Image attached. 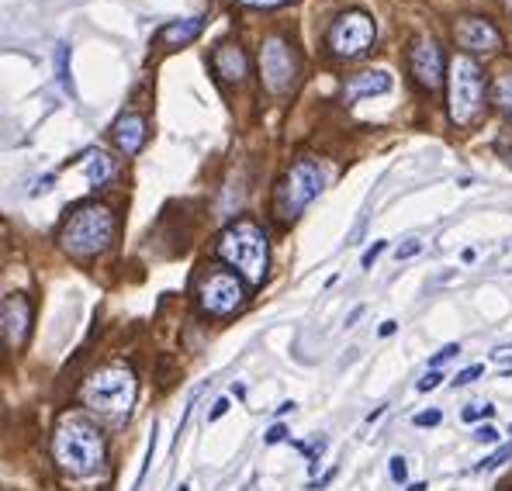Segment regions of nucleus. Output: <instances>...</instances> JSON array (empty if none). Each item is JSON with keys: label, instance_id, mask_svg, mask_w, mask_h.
<instances>
[{"label": "nucleus", "instance_id": "423d86ee", "mask_svg": "<svg viewBox=\"0 0 512 491\" xmlns=\"http://www.w3.org/2000/svg\"><path fill=\"white\" fill-rule=\"evenodd\" d=\"M447 104L457 125H474L485 108V73L468 52L454 56L447 66Z\"/></svg>", "mask_w": 512, "mask_h": 491}, {"label": "nucleus", "instance_id": "58836bf2", "mask_svg": "<svg viewBox=\"0 0 512 491\" xmlns=\"http://www.w3.org/2000/svg\"><path fill=\"white\" fill-rule=\"evenodd\" d=\"M177 491H187V485H180V488H177Z\"/></svg>", "mask_w": 512, "mask_h": 491}, {"label": "nucleus", "instance_id": "cd10ccee", "mask_svg": "<svg viewBox=\"0 0 512 491\" xmlns=\"http://www.w3.org/2000/svg\"><path fill=\"white\" fill-rule=\"evenodd\" d=\"M440 419H443V415L433 409V412H419L412 422H416V426H440Z\"/></svg>", "mask_w": 512, "mask_h": 491}, {"label": "nucleus", "instance_id": "c9c22d12", "mask_svg": "<svg viewBox=\"0 0 512 491\" xmlns=\"http://www.w3.org/2000/svg\"><path fill=\"white\" fill-rule=\"evenodd\" d=\"M360 315H364V308H353V312H350V315H346V326H353V322H357V319H360Z\"/></svg>", "mask_w": 512, "mask_h": 491}, {"label": "nucleus", "instance_id": "f3484780", "mask_svg": "<svg viewBox=\"0 0 512 491\" xmlns=\"http://www.w3.org/2000/svg\"><path fill=\"white\" fill-rule=\"evenodd\" d=\"M80 166L87 170V180H90L94 187L108 184L111 173H115V163H111L104 153H94V149H90V153H84V160H80Z\"/></svg>", "mask_w": 512, "mask_h": 491}, {"label": "nucleus", "instance_id": "2eb2a0df", "mask_svg": "<svg viewBox=\"0 0 512 491\" xmlns=\"http://www.w3.org/2000/svg\"><path fill=\"white\" fill-rule=\"evenodd\" d=\"M212 66H215V73L225 83H239L246 77V70H250V63H246V52L239 49V45H232V42L218 45L215 56H212Z\"/></svg>", "mask_w": 512, "mask_h": 491}, {"label": "nucleus", "instance_id": "aec40b11", "mask_svg": "<svg viewBox=\"0 0 512 491\" xmlns=\"http://www.w3.org/2000/svg\"><path fill=\"white\" fill-rule=\"evenodd\" d=\"M495 156H499L506 166H512V128L499 132V139H495Z\"/></svg>", "mask_w": 512, "mask_h": 491}, {"label": "nucleus", "instance_id": "4468645a", "mask_svg": "<svg viewBox=\"0 0 512 491\" xmlns=\"http://www.w3.org/2000/svg\"><path fill=\"white\" fill-rule=\"evenodd\" d=\"M111 135H115V146L122 149L125 156H135L142 146H146L149 139V125L142 115H122L115 122V128H111Z\"/></svg>", "mask_w": 512, "mask_h": 491}, {"label": "nucleus", "instance_id": "ddd939ff", "mask_svg": "<svg viewBox=\"0 0 512 491\" xmlns=\"http://www.w3.org/2000/svg\"><path fill=\"white\" fill-rule=\"evenodd\" d=\"M388 90H391L388 70H364V73H353V77H346L343 101H364V97L388 94Z\"/></svg>", "mask_w": 512, "mask_h": 491}, {"label": "nucleus", "instance_id": "72a5a7b5", "mask_svg": "<svg viewBox=\"0 0 512 491\" xmlns=\"http://www.w3.org/2000/svg\"><path fill=\"white\" fill-rule=\"evenodd\" d=\"M492 357L499 360V364H509V360H512V346H499V350H495Z\"/></svg>", "mask_w": 512, "mask_h": 491}, {"label": "nucleus", "instance_id": "0eeeda50", "mask_svg": "<svg viewBox=\"0 0 512 491\" xmlns=\"http://www.w3.org/2000/svg\"><path fill=\"white\" fill-rule=\"evenodd\" d=\"M374 35H378V28H374L371 14L346 11V14H340V18L333 21L326 42H329V49H333V56L357 59V56H364V52L374 45Z\"/></svg>", "mask_w": 512, "mask_h": 491}, {"label": "nucleus", "instance_id": "473e14b6", "mask_svg": "<svg viewBox=\"0 0 512 491\" xmlns=\"http://www.w3.org/2000/svg\"><path fill=\"white\" fill-rule=\"evenodd\" d=\"M239 4H246V7H281V4H288V0H239Z\"/></svg>", "mask_w": 512, "mask_h": 491}, {"label": "nucleus", "instance_id": "dca6fc26", "mask_svg": "<svg viewBox=\"0 0 512 491\" xmlns=\"http://www.w3.org/2000/svg\"><path fill=\"white\" fill-rule=\"evenodd\" d=\"M205 28V18H184V21H170V25L160 28L156 42L160 45H191Z\"/></svg>", "mask_w": 512, "mask_h": 491}, {"label": "nucleus", "instance_id": "412c9836", "mask_svg": "<svg viewBox=\"0 0 512 491\" xmlns=\"http://www.w3.org/2000/svg\"><path fill=\"white\" fill-rule=\"evenodd\" d=\"M509 457H512V443H509V447H502V450H495L492 457H485L478 467H474V471H495V467H502Z\"/></svg>", "mask_w": 512, "mask_h": 491}, {"label": "nucleus", "instance_id": "7c9ffc66", "mask_svg": "<svg viewBox=\"0 0 512 491\" xmlns=\"http://www.w3.org/2000/svg\"><path fill=\"white\" fill-rule=\"evenodd\" d=\"M225 412H229V398H218V402L212 405V412H208V422H218Z\"/></svg>", "mask_w": 512, "mask_h": 491}, {"label": "nucleus", "instance_id": "5701e85b", "mask_svg": "<svg viewBox=\"0 0 512 491\" xmlns=\"http://www.w3.org/2000/svg\"><path fill=\"white\" fill-rule=\"evenodd\" d=\"M481 374H485V367H481V364H471V367H464L461 374L454 377V388H464V384H471L474 377H481Z\"/></svg>", "mask_w": 512, "mask_h": 491}, {"label": "nucleus", "instance_id": "f8f14e48", "mask_svg": "<svg viewBox=\"0 0 512 491\" xmlns=\"http://www.w3.org/2000/svg\"><path fill=\"white\" fill-rule=\"evenodd\" d=\"M28 326H32V305H28L25 294H7L4 305H0V329H4V343L25 346Z\"/></svg>", "mask_w": 512, "mask_h": 491}, {"label": "nucleus", "instance_id": "9b49d317", "mask_svg": "<svg viewBox=\"0 0 512 491\" xmlns=\"http://www.w3.org/2000/svg\"><path fill=\"white\" fill-rule=\"evenodd\" d=\"M454 39L468 56H488V52L502 49V35L499 28L492 25L488 18H478V14H468L454 25Z\"/></svg>", "mask_w": 512, "mask_h": 491}, {"label": "nucleus", "instance_id": "9d476101", "mask_svg": "<svg viewBox=\"0 0 512 491\" xmlns=\"http://www.w3.org/2000/svg\"><path fill=\"white\" fill-rule=\"evenodd\" d=\"M409 70H412V77H416L419 87L429 90V94H433V90L447 80V63H443V52H440V45L429 39V35H419V39L412 42Z\"/></svg>", "mask_w": 512, "mask_h": 491}, {"label": "nucleus", "instance_id": "39448f33", "mask_svg": "<svg viewBox=\"0 0 512 491\" xmlns=\"http://www.w3.org/2000/svg\"><path fill=\"white\" fill-rule=\"evenodd\" d=\"M322 184H326V173L315 160H295L284 170V177L277 180L274 187V215L277 222H295V218L312 205L322 194Z\"/></svg>", "mask_w": 512, "mask_h": 491}, {"label": "nucleus", "instance_id": "c756f323", "mask_svg": "<svg viewBox=\"0 0 512 491\" xmlns=\"http://www.w3.org/2000/svg\"><path fill=\"white\" fill-rule=\"evenodd\" d=\"M474 440H478V443H495V440H499V429H495V426H481L478 433H474Z\"/></svg>", "mask_w": 512, "mask_h": 491}, {"label": "nucleus", "instance_id": "b1692460", "mask_svg": "<svg viewBox=\"0 0 512 491\" xmlns=\"http://www.w3.org/2000/svg\"><path fill=\"white\" fill-rule=\"evenodd\" d=\"M492 415H495V409H492V405H485V409H481V405H471V409H464V422L492 419Z\"/></svg>", "mask_w": 512, "mask_h": 491}, {"label": "nucleus", "instance_id": "f03ea898", "mask_svg": "<svg viewBox=\"0 0 512 491\" xmlns=\"http://www.w3.org/2000/svg\"><path fill=\"white\" fill-rule=\"evenodd\" d=\"M215 253L243 277L246 284L260 287L263 277H267V267H270V246H267V232L260 229L250 218H239L232 222L229 229L218 236L215 243Z\"/></svg>", "mask_w": 512, "mask_h": 491}, {"label": "nucleus", "instance_id": "bb28decb", "mask_svg": "<svg viewBox=\"0 0 512 491\" xmlns=\"http://www.w3.org/2000/svg\"><path fill=\"white\" fill-rule=\"evenodd\" d=\"M440 381H443V374H440V370H429V374L423 377V381L416 384V388H419V391H433V388H436V384H440Z\"/></svg>", "mask_w": 512, "mask_h": 491}, {"label": "nucleus", "instance_id": "6ab92c4d", "mask_svg": "<svg viewBox=\"0 0 512 491\" xmlns=\"http://www.w3.org/2000/svg\"><path fill=\"white\" fill-rule=\"evenodd\" d=\"M66 59H70V45H56V77L63 83V90H70L73 94V80H70V66H66Z\"/></svg>", "mask_w": 512, "mask_h": 491}, {"label": "nucleus", "instance_id": "4be33fe9", "mask_svg": "<svg viewBox=\"0 0 512 491\" xmlns=\"http://www.w3.org/2000/svg\"><path fill=\"white\" fill-rule=\"evenodd\" d=\"M388 474H391V481H395V485H402V481L409 478V467H405V457H391V460H388Z\"/></svg>", "mask_w": 512, "mask_h": 491}, {"label": "nucleus", "instance_id": "4c0bfd02", "mask_svg": "<svg viewBox=\"0 0 512 491\" xmlns=\"http://www.w3.org/2000/svg\"><path fill=\"white\" fill-rule=\"evenodd\" d=\"M502 4H506V11L512 14V0H502Z\"/></svg>", "mask_w": 512, "mask_h": 491}, {"label": "nucleus", "instance_id": "6e6552de", "mask_svg": "<svg viewBox=\"0 0 512 491\" xmlns=\"http://www.w3.org/2000/svg\"><path fill=\"white\" fill-rule=\"evenodd\" d=\"M243 301H246V291H243L239 274H229V270H208V274L201 277L198 305L205 308L208 315L225 319V315L239 312V308H243Z\"/></svg>", "mask_w": 512, "mask_h": 491}, {"label": "nucleus", "instance_id": "c85d7f7f", "mask_svg": "<svg viewBox=\"0 0 512 491\" xmlns=\"http://www.w3.org/2000/svg\"><path fill=\"white\" fill-rule=\"evenodd\" d=\"M284 436H288V429H284V426H270V433L263 436V443H267V447H277Z\"/></svg>", "mask_w": 512, "mask_h": 491}, {"label": "nucleus", "instance_id": "7ed1b4c3", "mask_svg": "<svg viewBox=\"0 0 512 491\" xmlns=\"http://www.w3.org/2000/svg\"><path fill=\"white\" fill-rule=\"evenodd\" d=\"M111 239H115V215L104 205H84L70 211V218L59 229V246L77 260L101 256L111 246Z\"/></svg>", "mask_w": 512, "mask_h": 491}, {"label": "nucleus", "instance_id": "a878e982", "mask_svg": "<svg viewBox=\"0 0 512 491\" xmlns=\"http://www.w3.org/2000/svg\"><path fill=\"white\" fill-rule=\"evenodd\" d=\"M419 249H423V243H419V239H409L405 246H398V249H395V256H398V260H409V256H416Z\"/></svg>", "mask_w": 512, "mask_h": 491}, {"label": "nucleus", "instance_id": "f257e3e1", "mask_svg": "<svg viewBox=\"0 0 512 491\" xmlns=\"http://www.w3.org/2000/svg\"><path fill=\"white\" fill-rule=\"evenodd\" d=\"M52 457L70 478H90L104 467V436L84 415H63L52 433Z\"/></svg>", "mask_w": 512, "mask_h": 491}, {"label": "nucleus", "instance_id": "20e7f679", "mask_svg": "<svg viewBox=\"0 0 512 491\" xmlns=\"http://www.w3.org/2000/svg\"><path fill=\"white\" fill-rule=\"evenodd\" d=\"M135 391H139V384H135L132 367L108 364V367H97L84 381L80 402L104 415H125L135 405Z\"/></svg>", "mask_w": 512, "mask_h": 491}, {"label": "nucleus", "instance_id": "2f4dec72", "mask_svg": "<svg viewBox=\"0 0 512 491\" xmlns=\"http://www.w3.org/2000/svg\"><path fill=\"white\" fill-rule=\"evenodd\" d=\"M381 253H384V243H374L371 249H367V253H364V256H360V263H364V267H371V263H374V260H378V256H381Z\"/></svg>", "mask_w": 512, "mask_h": 491}, {"label": "nucleus", "instance_id": "e433bc0d", "mask_svg": "<svg viewBox=\"0 0 512 491\" xmlns=\"http://www.w3.org/2000/svg\"><path fill=\"white\" fill-rule=\"evenodd\" d=\"M291 409H295V402H284V405H277V415H288Z\"/></svg>", "mask_w": 512, "mask_h": 491}, {"label": "nucleus", "instance_id": "a211bd4d", "mask_svg": "<svg viewBox=\"0 0 512 491\" xmlns=\"http://www.w3.org/2000/svg\"><path fill=\"white\" fill-rule=\"evenodd\" d=\"M492 104L512 122V73H502L492 83Z\"/></svg>", "mask_w": 512, "mask_h": 491}, {"label": "nucleus", "instance_id": "1a4fd4ad", "mask_svg": "<svg viewBox=\"0 0 512 491\" xmlns=\"http://www.w3.org/2000/svg\"><path fill=\"white\" fill-rule=\"evenodd\" d=\"M260 77L270 94H284L298 77V52L281 35H270L260 45Z\"/></svg>", "mask_w": 512, "mask_h": 491}, {"label": "nucleus", "instance_id": "393cba45", "mask_svg": "<svg viewBox=\"0 0 512 491\" xmlns=\"http://www.w3.org/2000/svg\"><path fill=\"white\" fill-rule=\"evenodd\" d=\"M457 353H461V346H457V343L443 346V350H440V353H436V357H433V360H429V370H436V367H440V364H443V360L457 357Z\"/></svg>", "mask_w": 512, "mask_h": 491}, {"label": "nucleus", "instance_id": "f704fd0d", "mask_svg": "<svg viewBox=\"0 0 512 491\" xmlns=\"http://www.w3.org/2000/svg\"><path fill=\"white\" fill-rule=\"evenodd\" d=\"M395 329H398V322H381V329H378V332H381V336H391Z\"/></svg>", "mask_w": 512, "mask_h": 491}]
</instances>
